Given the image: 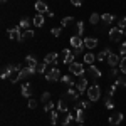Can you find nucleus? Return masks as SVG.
<instances>
[{
    "mask_svg": "<svg viewBox=\"0 0 126 126\" xmlns=\"http://www.w3.org/2000/svg\"><path fill=\"white\" fill-rule=\"evenodd\" d=\"M32 22H34L35 27H42V25H44V15H42V14H37V15L34 17Z\"/></svg>",
    "mask_w": 126,
    "mask_h": 126,
    "instance_id": "obj_22",
    "label": "nucleus"
},
{
    "mask_svg": "<svg viewBox=\"0 0 126 126\" xmlns=\"http://www.w3.org/2000/svg\"><path fill=\"white\" fill-rule=\"evenodd\" d=\"M29 25H30V20L29 19H22L19 22V27H20V29H25V30H27V27H29Z\"/></svg>",
    "mask_w": 126,
    "mask_h": 126,
    "instance_id": "obj_31",
    "label": "nucleus"
},
{
    "mask_svg": "<svg viewBox=\"0 0 126 126\" xmlns=\"http://www.w3.org/2000/svg\"><path fill=\"white\" fill-rule=\"evenodd\" d=\"M104 104H106V108H108V109H113V108H114L113 97H111V96H108V94H106V97H104Z\"/></svg>",
    "mask_w": 126,
    "mask_h": 126,
    "instance_id": "obj_28",
    "label": "nucleus"
},
{
    "mask_svg": "<svg viewBox=\"0 0 126 126\" xmlns=\"http://www.w3.org/2000/svg\"><path fill=\"white\" fill-rule=\"evenodd\" d=\"M44 62L46 64H57V54L56 52H50V54H47L46 57H44Z\"/></svg>",
    "mask_w": 126,
    "mask_h": 126,
    "instance_id": "obj_17",
    "label": "nucleus"
},
{
    "mask_svg": "<svg viewBox=\"0 0 126 126\" xmlns=\"http://www.w3.org/2000/svg\"><path fill=\"white\" fill-rule=\"evenodd\" d=\"M25 64H27V67H30V69H35L39 62H37V59L34 57V56H27V57H25Z\"/></svg>",
    "mask_w": 126,
    "mask_h": 126,
    "instance_id": "obj_19",
    "label": "nucleus"
},
{
    "mask_svg": "<svg viewBox=\"0 0 126 126\" xmlns=\"http://www.w3.org/2000/svg\"><path fill=\"white\" fill-rule=\"evenodd\" d=\"M76 108H79V109H86V108H89V101H79L78 104H76Z\"/></svg>",
    "mask_w": 126,
    "mask_h": 126,
    "instance_id": "obj_37",
    "label": "nucleus"
},
{
    "mask_svg": "<svg viewBox=\"0 0 126 126\" xmlns=\"http://www.w3.org/2000/svg\"><path fill=\"white\" fill-rule=\"evenodd\" d=\"M89 74H91V78L93 79H99L101 78V71L93 64V66H89Z\"/></svg>",
    "mask_w": 126,
    "mask_h": 126,
    "instance_id": "obj_20",
    "label": "nucleus"
},
{
    "mask_svg": "<svg viewBox=\"0 0 126 126\" xmlns=\"http://www.w3.org/2000/svg\"><path fill=\"white\" fill-rule=\"evenodd\" d=\"M116 87H118L116 84H113V86L108 89V93H106V94H108V96H113V94H114V91H116Z\"/></svg>",
    "mask_w": 126,
    "mask_h": 126,
    "instance_id": "obj_44",
    "label": "nucleus"
},
{
    "mask_svg": "<svg viewBox=\"0 0 126 126\" xmlns=\"http://www.w3.org/2000/svg\"><path fill=\"white\" fill-rule=\"evenodd\" d=\"M116 86H123V87H126V78H125V76H118V79H116Z\"/></svg>",
    "mask_w": 126,
    "mask_h": 126,
    "instance_id": "obj_34",
    "label": "nucleus"
},
{
    "mask_svg": "<svg viewBox=\"0 0 126 126\" xmlns=\"http://www.w3.org/2000/svg\"><path fill=\"white\" fill-rule=\"evenodd\" d=\"M32 37H34V30L27 29V30H24V34H22V40H20V42H24V40H29V39H32Z\"/></svg>",
    "mask_w": 126,
    "mask_h": 126,
    "instance_id": "obj_26",
    "label": "nucleus"
},
{
    "mask_svg": "<svg viewBox=\"0 0 126 126\" xmlns=\"http://www.w3.org/2000/svg\"><path fill=\"white\" fill-rule=\"evenodd\" d=\"M74 22V17H64L62 19V22H61V27H67V25H71Z\"/></svg>",
    "mask_w": 126,
    "mask_h": 126,
    "instance_id": "obj_29",
    "label": "nucleus"
},
{
    "mask_svg": "<svg viewBox=\"0 0 126 126\" xmlns=\"http://www.w3.org/2000/svg\"><path fill=\"white\" fill-rule=\"evenodd\" d=\"M20 91H22V96H24V97H30V96H32V86H30L29 82H27V84H24Z\"/></svg>",
    "mask_w": 126,
    "mask_h": 126,
    "instance_id": "obj_21",
    "label": "nucleus"
},
{
    "mask_svg": "<svg viewBox=\"0 0 126 126\" xmlns=\"http://www.w3.org/2000/svg\"><path fill=\"white\" fill-rule=\"evenodd\" d=\"M50 123H52V125L57 123V113H56V111H50Z\"/></svg>",
    "mask_w": 126,
    "mask_h": 126,
    "instance_id": "obj_40",
    "label": "nucleus"
},
{
    "mask_svg": "<svg viewBox=\"0 0 126 126\" xmlns=\"http://www.w3.org/2000/svg\"><path fill=\"white\" fill-rule=\"evenodd\" d=\"M61 81H62V82H66L67 86H72V84H74L72 78H71V76H67V74H66V76H62V78H61Z\"/></svg>",
    "mask_w": 126,
    "mask_h": 126,
    "instance_id": "obj_33",
    "label": "nucleus"
},
{
    "mask_svg": "<svg viewBox=\"0 0 126 126\" xmlns=\"http://www.w3.org/2000/svg\"><path fill=\"white\" fill-rule=\"evenodd\" d=\"M76 27H78V35H79V37H82V34H84V24H82V22H78Z\"/></svg>",
    "mask_w": 126,
    "mask_h": 126,
    "instance_id": "obj_35",
    "label": "nucleus"
},
{
    "mask_svg": "<svg viewBox=\"0 0 126 126\" xmlns=\"http://www.w3.org/2000/svg\"><path fill=\"white\" fill-rule=\"evenodd\" d=\"M96 46H97V39L96 37H86V39H84V47H87L89 50L94 49Z\"/></svg>",
    "mask_w": 126,
    "mask_h": 126,
    "instance_id": "obj_13",
    "label": "nucleus"
},
{
    "mask_svg": "<svg viewBox=\"0 0 126 126\" xmlns=\"http://www.w3.org/2000/svg\"><path fill=\"white\" fill-rule=\"evenodd\" d=\"M81 96L79 94V91H76V89H67L66 93H64V96H62V99L66 101V103H78V97Z\"/></svg>",
    "mask_w": 126,
    "mask_h": 126,
    "instance_id": "obj_2",
    "label": "nucleus"
},
{
    "mask_svg": "<svg viewBox=\"0 0 126 126\" xmlns=\"http://www.w3.org/2000/svg\"><path fill=\"white\" fill-rule=\"evenodd\" d=\"M0 2H2V3H5V2H7V0H0Z\"/></svg>",
    "mask_w": 126,
    "mask_h": 126,
    "instance_id": "obj_49",
    "label": "nucleus"
},
{
    "mask_svg": "<svg viewBox=\"0 0 126 126\" xmlns=\"http://www.w3.org/2000/svg\"><path fill=\"white\" fill-rule=\"evenodd\" d=\"M109 126H113V125H109Z\"/></svg>",
    "mask_w": 126,
    "mask_h": 126,
    "instance_id": "obj_51",
    "label": "nucleus"
},
{
    "mask_svg": "<svg viewBox=\"0 0 126 126\" xmlns=\"http://www.w3.org/2000/svg\"><path fill=\"white\" fill-rule=\"evenodd\" d=\"M74 116H76V121H78L79 125H82V123L86 121V114H84V109H79V108H76V113H74Z\"/></svg>",
    "mask_w": 126,
    "mask_h": 126,
    "instance_id": "obj_14",
    "label": "nucleus"
},
{
    "mask_svg": "<svg viewBox=\"0 0 126 126\" xmlns=\"http://www.w3.org/2000/svg\"><path fill=\"white\" fill-rule=\"evenodd\" d=\"M87 97H89V101H97L101 97V89H99L97 84H94V86H91L87 89Z\"/></svg>",
    "mask_w": 126,
    "mask_h": 126,
    "instance_id": "obj_3",
    "label": "nucleus"
},
{
    "mask_svg": "<svg viewBox=\"0 0 126 126\" xmlns=\"http://www.w3.org/2000/svg\"><path fill=\"white\" fill-rule=\"evenodd\" d=\"M29 108H30V109H35V108H37V101L30 97V101H29Z\"/></svg>",
    "mask_w": 126,
    "mask_h": 126,
    "instance_id": "obj_45",
    "label": "nucleus"
},
{
    "mask_svg": "<svg viewBox=\"0 0 126 126\" xmlns=\"http://www.w3.org/2000/svg\"><path fill=\"white\" fill-rule=\"evenodd\" d=\"M61 78H62V76H61V71H59L57 67L50 69L47 74H46V79H47L49 82H56V81H59Z\"/></svg>",
    "mask_w": 126,
    "mask_h": 126,
    "instance_id": "obj_4",
    "label": "nucleus"
},
{
    "mask_svg": "<svg viewBox=\"0 0 126 126\" xmlns=\"http://www.w3.org/2000/svg\"><path fill=\"white\" fill-rule=\"evenodd\" d=\"M99 20H101V15L99 14H91V17H89V22L91 24H97Z\"/></svg>",
    "mask_w": 126,
    "mask_h": 126,
    "instance_id": "obj_32",
    "label": "nucleus"
},
{
    "mask_svg": "<svg viewBox=\"0 0 126 126\" xmlns=\"http://www.w3.org/2000/svg\"><path fill=\"white\" fill-rule=\"evenodd\" d=\"M71 46L74 47V52H76V54H81V52L84 50V39L79 37V35L71 37Z\"/></svg>",
    "mask_w": 126,
    "mask_h": 126,
    "instance_id": "obj_1",
    "label": "nucleus"
},
{
    "mask_svg": "<svg viewBox=\"0 0 126 126\" xmlns=\"http://www.w3.org/2000/svg\"><path fill=\"white\" fill-rule=\"evenodd\" d=\"M78 91H79V94H82L84 91H87V81H86V78H79V81H78Z\"/></svg>",
    "mask_w": 126,
    "mask_h": 126,
    "instance_id": "obj_16",
    "label": "nucleus"
},
{
    "mask_svg": "<svg viewBox=\"0 0 126 126\" xmlns=\"http://www.w3.org/2000/svg\"><path fill=\"white\" fill-rule=\"evenodd\" d=\"M101 20H103L104 25H109V24L114 20V15H111V14H103V15H101Z\"/></svg>",
    "mask_w": 126,
    "mask_h": 126,
    "instance_id": "obj_24",
    "label": "nucleus"
},
{
    "mask_svg": "<svg viewBox=\"0 0 126 126\" xmlns=\"http://www.w3.org/2000/svg\"><path fill=\"white\" fill-rule=\"evenodd\" d=\"M119 56L126 57V42H123V44H121V47H119Z\"/></svg>",
    "mask_w": 126,
    "mask_h": 126,
    "instance_id": "obj_42",
    "label": "nucleus"
},
{
    "mask_svg": "<svg viewBox=\"0 0 126 126\" xmlns=\"http://www.w3.org/2000/svg\"><path fill=\"white\" fill-rule=\"evenodd\" d=\"M50 34H52L54 37H59V35H61V27H54V29L50 30Z\"/></svg>",
    "mask_w": 126,
    "mask_h": 126,
    "instance_id": "obj_43",
    "label": "nucleus"
},
{
    "mask_svg": "<svg viewBox=\"0 0 126 126\" xmlns=\"http://www.w3.org/2000/svg\"><path fill=\"white\" fill-rule=\"evenodd\" d=\"M118 29H126V17H123V19L119 20V22H118Z\"/></svg>",
    "mask_w": 126,
    "mask_h": 126,
    "instance_id": "obj_39",
    "label": "nucleus"
},
{
    "mask_svg": "<svg viewBox=\"0 0 126 126\" xmlns=\"http://www.w3.org/2000/svg\"><path fill=\"white\" fill-rule=\"evenodd\" d=\"M74 121H76V116L72 113H67L66 118H64V121H62V125L64 126H74Z\"/></svg>",
    "mask_w": 126,
    "mask_h": 126,
    "instance_id": "obj_18",
    "label": "nucleus"
},
{
    "mask_svg": "<svg viewBox=\"0 0 126 126\" xmlns=\"http://www.w3.org/2000/svg\"><path fill=\"white\" fill-rule=\"evenodd\" d=\"M71 3L76 5V7H81V5H82V0H71Z\"/></svg>",
    "mask_w": 126,
    "mask_h": 126,
    "instance_id": "obj_46",
    "label": "nucleus"
},
{
    "mask_svg": "<svg viewBox=\"0 0 126 126\" xmlns=\"http://www.w3.org/2000/svg\"><path fill=\"white\" fill-rule=\"evenodd\" d=\"M78 126H84V125H78Z\"/></svg>",
    "mask_w": 126,
    "mask_h": 126,
    "instance_id": "obj_50",
    "label": "nucleus"
},
{
    "mask_svg": "<svg viewBox=\"0 0 126 126\" xmlns=\"http://www.w3.org/2000/svg\"><path fill=\"white\" fill-rule=\"evenodd\" d=\"M44 109H46V111H52V109H54V103H52V101H49V103H46V104H44Z\"/></svg>",
    "mask_w": 126,
    "mask_h": 126,
    "instance_id": "obj_41",
    "label": "nucleus"
},
{
    "mask_svg": "<svg viewBox=\"0 0 126 126\" xmlns=\"http://www.w3.org/2000/svg\"><path fill=\"white\" fill-rule=\"evenodd\" d=\"M34 72H35V69H30V67H25L20 71V79H27V78H30V76H34Z\"/></svg>",
    "mask_w": 126,
    "mask_h": 126,
    "instance_id": "obj_15",
    "label": "nucleus"
},
{
    "mask_svg": "<svg viewBox=\"0 0 126 126\" xmlns=\"http://www.w3.org/2000/svg\"><path fill=\"white\" fill-rule=\"evenodd\" d=\"M14 71H15V64H7L5 67L2 69V72H0V78H2V79H7V78H10Z\"/></svg>",
    "mask_w": 126,
    "mask_h": 126,
    "instance_id": "obj_7",
    "label": "nucleus"
},
{
    "mask_svg": "<svg viewBox=\"0 0 126 126\" xmlns=\"http://www.w3.org/2000/svg\"><path fill=\"white\" fill-rule=\"evenodd\" d=\"M69 71L76 76H82L84 74V66L79 64V62H72V64H69Z\"/></svg>",
    "mask_w": 126,
    "mask_h": 126,
    "instance_id": "obj_6",
    "label": "nucleus"
},
{
    "mask_svg": "<svg viewBox=\"0 0 126 126\" xmlns=\"http://www.w3.org/2000/svg\"><path fill=\"white\" fill-rule=\"evenodd\" d=\"M34 7H35V10H37V14H42V15H44V14H47V12H49L47 5H46V2H42V0H37Z\"/></svg>",
    "mask_w": 126,
    "mask_h": 126,
    "instance_id": "obj_12",
    "label": "nucleus"
},
{
    "mask_svg": "<svg viewBox=\"0 0 126 126\" xmlns=\"http://www.w3.org/2000/svg\"><path fill=\"white\" fill-rule=\"evenodd\" d=\"M62 61H64V64H72L74 62V52L69 49H64L62 50Z\"/></svg>",
    "mask_w": 126,
    "mask_h": 126,
    "instance_id": "obj_9",
    "label": "nucleus"
},
{
    "mask_svg": "<svg viewBox=\"0 0 126 126\" xmlns=\"http://www.w3.org/2000/svg\"><path fill=\"white\" fill-rule=\"evenodd\" d=\"M96 61V56L93 54V52H87V54H84V62L86 64H89V66H93V62Z\"/></svg>",
    "mask_w": 126,
    "mask_h": 126,
    "instance_id": "obj_25",
    "label": "nucleus"
},
{
    "mask_svg": "<svg viewBox=\"0 0 126 126\" xmlns=\"http://www.w3.org/2000/svg\"><path fill=\"white\" fill-rule=\"evenodd\" d=\"M121 56H118V54H113V52H111V54H109V57H108V64H109V66H111V67H116L118 64H119V62H121Z\"/></svg>",
    "mask_w": 126,
    "mask_h": 126,
    "instance_id": "obj_10",
    "label": "nucleus"
},
{
    "mask_svg": "<svg viewBox=\"0 0 126 126\" xmlns=\"http://www.w3.org/2000/svg\"><path fill=\"white\" fill-rule=\"evenodd\" d=\"M121 121H123V113H113L109 116V125H113V126L119 125Z\"/></svg>",
    "mask_w": 126,
    "mask_h": 126,
    "instance_id": "obj_11",
    "label": "nucleus"
},
{
    "mask_svg": "<svg viewBox=\"0 0 126 126\" xmlns=\"http://www.w3.org/2000/svg\"><path fill=\"white\" fill-rule=\"evenodd\" d=\"M123 35H125V37H126V29H123Z\"/></svg>",
    "mask_w": 126,
    "mask_h": 126,
    "instance_id": "obj_48",
    "label": "nucleus"
},
{
    "mask_svg": "<svg viewBox=\"0 0 126 126\" xmlns=\"http://www.w3.org/2000/svg\"><path fill=\"white\" fill-rule=\"evenodd\" d=\"M109 54H111V49H104V50H101V52L96 56V59L97 61H104V59L109 57Z\"/></svg>",
    "mask_w": 126,
    "mask_h": 126,
    "instance_id": "obj_23",
    "label": "nucleus"
},
{
    "mask_svg": "<svg viewBox=\"0 0 126 126\" xmlns=\"http://www.w3.org/2000/svg\"><path fill=\"white\" fill-rule=\"evenodd\" d=\"M119 69H121L123 74H126V57L121 59V62H119Z\"/></svg>",
    "mask_w": 126,
    "mask_h": 126,
    "instance_id": "obj_38",
    "label": "nucleus"
},
{
    "mask_svg": "<svg viewBox=\"0 0 126 126\" xmlns=\"http://www.w3.org/2000/svg\"><path fill=\"white\" fill-rule=\"evenodd\" d=\"M121 37H125V35H123V30H121V29L114 27V29L109 30V39L113 40V42H118V40L121 39Z\"/></svg>",
    "mask_w": 126,
    "mask_h": 126,
    "instance_id": "obj_8",
    "label": "nucleus"
},
{
    "mask_svg": "<svg viewBox=\"0 0 126 126\" xmlns=\"http://www.w3.org/2000/svg\"><path fill=\"white\" fill-rule=\"evenodd\" d=\"M46 69H47V64L42 61V62H39V64H37V67H35V72H46Z\"/></svg>",
    "mask_w": 126,
    "mask_h": 126,
    "instance_id": "obj_30",
    "label": "nucleus"
},
{
    "mask_svg": "<svg viewBox=\"0 0 126 126\" xmlns=\"http://www.w3.org/2000/svg\"><path fill=\"white\" fill-rule=\"evenodd\" d=\"M57 108H59V111H61V113H67V103H66L62 97H61V101L57 103Z\"/></svg>",
    "mask_w": 126,
    "mask_h": 126,
    "instance_id": "obj_27",
    "label": "nucleus"
},
{
    "mask_svg": "<svg viewBox=\"0 0 126 126\" xmlns=\"http://www.w3.org/2000/svg\"><path fill=\"white\" fill-rule=\"evenodd\" d=\"M7 34H9V37L12 40H22V32H20V27L17 25V27H12V29L7 30Z\"/></svg>",
    "mask_w": 126,
    "mask_h": 126,
    "instance_id": "obj_5",
    "label": "nucleus"
},
{
    "mask_svg": "<svg viewBox=\"0 0 126 126\" xmlns=\"http://www.w3.org/2000/svg\"><path fill=\"white\" fill-rule=\"evenodd\" d=\"M40 101H42L44 104H46V103H49V101H50V93H47V91H46V93L40 96Z\"/></svg>",
    "mask_w": 126,
    "mask_h": 126,
    "instance_id": "obj_36",
    "label": "nucleus"
},
{
    "mask_svg": "<svg viewBox=\"0 0 126 126\" xmlns=\"http://www.w3.org/2000/svg\"><path fill=\"white\" fill-rule=\"evenodd\" d=\"M109 76H111V78H116V76H118V71H116V69H111V71H109Z\"/></svg>",
    "mask_w": 126,
    "mask_h": 126,
    "instance_id": "obj_47",
    "label": "nucleus"
}]
</instances>
